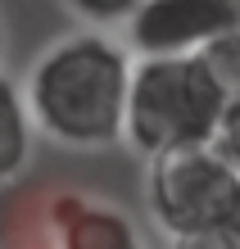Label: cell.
<instances>
[{
  "instance_id": "cell-1",
  "label": "cell",
  "mask_w": 240,
  "mask_h": 249,
  "mask_svg": "<svg viewBox=\"0 0 240 249\" xmlns=\"http://www.w3.org/2000/svg\"><path fill=\"white\" fill-rule=\"evenodd\" d=\"M131 54L100 32L64 36L27 72L23 105L32 127L73 150H104L123 141Z\"/></svg>"
},
{
  "instance_id": "cell-11",
  "label": "cell",
  "mask_w": 240,
  "mask_h": 249,
  "mask_svg": "<svg viewBox=\"0 0 240 249\" xmlns=\"http://www.w3.org/2000/svg\"><path fill=\"white\" fill-rule=\"evenodd\" d=\"M218 236H222V240H227L231 249H240V209L231 213V222H227V227H222V231H218Z\"/></svg>"
},
{
  "instance_id": "cell-12",
  "label": "cell",
  "mask_w": 240,
  "mask_h": 249,
  "mask_svg": "<svg viewBox=\"0 0 240 249\" xmlns=\"http://www.w3.org/2000/svg\"><path fill=\"white\" fill-rule=\"evenodd\" d=\"M0 46H5V27H0Z\"/></svg>"
},
{
  "instance_id": "cell-3",
  "label": "cell",
  "mask_w": 240,
  "mask_h": 249,
  "mask_svg": "<svg viewBox=\"0 0 240 249\" xmlns=\"http://www.w3.org/2000/svg\"><path fill=\"white\" fill-rule=\"evenodd\" d=\"M145 190H149V213L168 231V240L218 236L240 209V177L208 145L149 159Z\"/></svg>"
},
{
  "instance_id": "cell-9",
  "label": "cell",
  "mask_w": 240,
  "mask_h": 249,
  "mask_svg": "<svg viewBox=\"0 0 240 249\" xmlns=\"http://www.w3.org/2000/svg\"><path fill=\"white\" fill-rule=\"evenodd\" d=\"M77 14H86V18L95 23H113V18H131V9L141 5V0H68Z\"/></svg>"
},
{
  "instance_id": "cell-4",
  "label": "cell",
  "mask_w": 240,
  "mask_h": 249,
  "mask_svg": "<svg viewBox=\"0 0 240 249\" xmlns=\"http://www.w3.org/2000/svg\"><path fill=\"white\" fill-rule=\"evenodd\" d=\"M240 27V0H141L127 18V41L141 59L200 54L208 41Z\"/></svg>"
},
{
  "instance_id": "cell-8",
  "label": "cell",
  "mask_w": 240,
  "mask_h": 249,
  "mask_svg": "<svg viewBox=\"0 0 240 249\" xmlns=\"http://www.w3.org/2000/svg\"><path fill=\"white\" fill-rule=\"evenodd\" d=\"M208 150H213L222 163L240 177V100H231V105H227V113H222V123H218V131H213V141H208Z\"/></svg>"
},
{
  "instance_id": "cell-5",
  "label": "cell",
  "mask_w": 240,
  "mask_h": 249,
  "mask_svg": "<svg viewBox=\"0 0 240 249\" xmlns=\"http://www.w3.org/2000/svg\"><path fill=\"white\" fill-rule=\"evenodd\" d=\"M46 227H50V249H141L136 222L123 209L95 204L73 190L46 204Z\"/></svg>"
},
{
  "instance_id": "cell-10",
  "label": "cell",
  "mask_w": 240,
  "mask_h": 249,
  "mask_svg": "<svg viewBox=\"0 0 240 249\" xmlns=\"http://www.w3.org/2000/svg\"><path fill=\"white\" fill-rule=\"evenodd\" d=\"M172 249H231L222 236H190V240H172Z\"/></svg>"
},
{
  "instance_id": "cell-6",
  "label": "cell",
  "mask_w": 240,
  "mask_h": 249,
  "mask_svg": "<svg viewBox=\"0 0 240 249\" xmlns=\"http://www.w3.org/2000/svg\"><path fill=\"white\" fill-rule=\"evenodd\" d=\"M32 131H37V127H32V118H27L23 86H14L5 72H0V186L27 168Z\"/></svg>"
},
{
  "instance_id": "cell-7",
  "label": "cell",
  "mask_w": 240,
  "mask_h": 249,
  "mask_svg": "<svg viewBox=\"0 0 240 249\" xmlns=\"http://www.w3.org/2000/svg\"><path fill=\"white\" fill-rule=\"evenodd\" d=\"M200 59L208 64V72H213V82L222 86V95L227 100H240V27L218 41H208V46L200 50Z\"/></svg>"
},
{
  "instance_id": "cell-2",
  "label": "cell",
  "mask_w": 240,
  "mask_h": 249,
  "mask_svg": "<svg viewBox=\"0 0 240 249\" xmlns=\"http://www.w3.org/2000/svg\"><path fill=\"white\" fill-rule=\"evenodd\" d=\"M231 100L222 95L200 54L131 59L123 141L145 159L208 145Z\"/></svg>"
}]
</instances>
